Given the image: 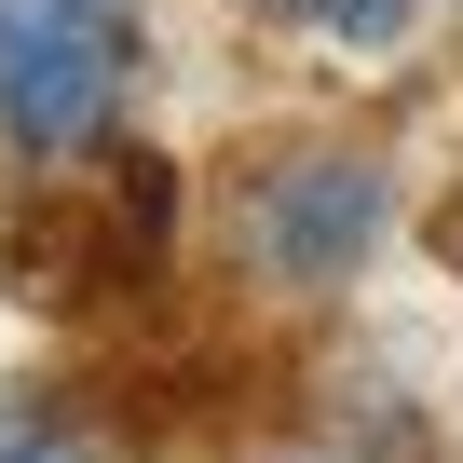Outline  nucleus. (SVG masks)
<instances>
[{
	"label": "nucleus",
	"instance_id": "nucleus-1",
	"mask_svg": "<svg viewBox=\"0 0 463 463\" xmlns=\"http://www.w3.org/2000/svg\"><path fill=\"white\" fill-rule=\"evenodd\" d=\"M395 218H409V177L382 137L354 123H273L218 164V260L246 273L260 314H327L382 273L395 246Z\"/></svg>",
	"mask_w": 463,
	"mask_h": 463
},
{
	"label": "nucleus",
	"instance_id": "nucleus-2",
	"mask_svg": "<svg viewBox=\"0 0 463 463\" xmlns=\"http://www.w3.org/2000/svg\"><path fill=\"white\" fill-rule=\"evenodd\" d=\"M177 273V164L164 150H96L42 164L0 218V287L28 314H123Z\"/></svg>",
	"mask_w": 463,
	"mask_h": 463
},
{
	"label": "nucleus",
	"instance_id": "nucleus-3",
	"mask_svg": "<svg viewBox=\"0 0 463 463\" xmlns=\"http://www.w3.org/2000/svg\"><path fill=\"white\" fill-rule=\"evenodd\" d=\"M137 96H150V14L137 0H0V150L14 164L123 150Z\"/></svg>",
	"mask_w": 463,
	"mask_h": 463
},
{
	"label": "nucleus",
	"instance_id": "nucleus-4",
	"mask_svg": "<svg viewBox=\"0 0 463 463\" xmlns=\"http://www.w3.org/2000/svg\"><path fill=\"white\" fill-rule=\"evenodd\" d=\"M109 395H82L69 368H0V463H109Z\"/></svg>",
	"mask_w": 463,
	"mask_h": 463
},
{
	"label": "nucleus",
	"instance_id": "nucleus-5",
	"mask_svg": "<svg viewBox=\"0 0 463 463\" xmlns=\"http://www.w3.org/2000/svg\"><path fill=\"white\" fill-rule=\"evenodd\" d=\"M327 449L341 463H436V395H409L395 368H341L327 382Z\"/></svg>",
	"mask_w": 463,
	"mask_h": 463
},
{
	"label": "nucleus",
	"instance_id": "nucleus-6",
	"mask_svg": "<svg viewBox=\"0 0 463 463\" xmlns=\"http://www.w3.org/2000/svg\"><path fill=\"white\" fill-rule=\"evenodd\" d=\"M246 14L300 28L314 55H409L422 42V0H246Z\"/></svg>",
	"mask_w": 463,
	"mask_h": 463
}]
</instances>
